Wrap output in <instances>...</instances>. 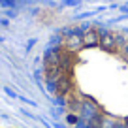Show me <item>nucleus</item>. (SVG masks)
<instances>
[{
  "label": "nucleus",
  "instance_id": "1",
  "mask_svg": "<svg viewBox=\"0 0 128 128\" xmlns=\"http://www.w3.org/2000/svg\"><path fill=\"white\" fill-rule=\"evenodd\" d=\"M44 79L62 111L81 128H128V32L76 26L44 56Z\"/></svg>",
  "mask_w": 128,
  "mask_h": 128
},
{
  "label": "nucleus",
  "instance_id": "2",
  "mask_svg": "<svg viewBox=\"0 0 128 128\" xmlns=\"http://www.w3.org/2000/svg\"><path fill=\"white\" fill-rule=\"evenodd\" d=\"M0 128H2V126H0Z\"/></svg>",
  "mask_w": 128,
  "mask_h": 128
}]
</instances>
